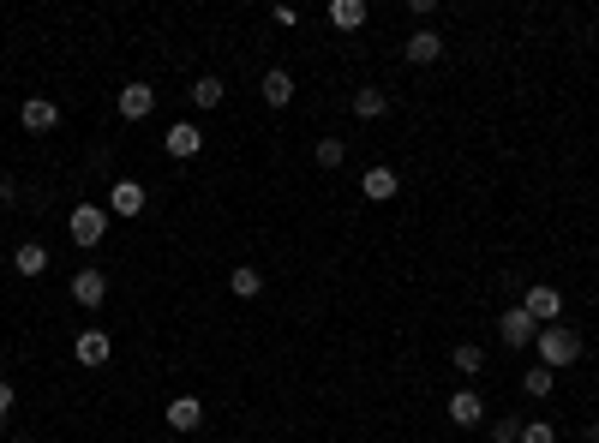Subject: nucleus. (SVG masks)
Listing matches in <instances>:
<instances>
[{
    "label": "nucleus",
    "mask_w": 599,
    "mask_h": 443,
    "mask_svg": "<svg viewBox=\"0 0 599 443\" xmlns=\"http://www.w3.org/2000/svg\"><path fill=\"white\" fill-rule=\"evenodd\" d=\"M534 348H540V366H552V372H564V366H576V360L588 354V342H582L570 324H546V330L534 336Z\"/></svg>",
    "instance_id": "obj_1"
},
{
    "label": "nucleus",
    "mask_w": 599,
    "mask_h": 443,
    "mask_svg": "<svg viewBox=\"0 0 599 443\" xmlns=\"http://www.w3.org/2000/svg\"><path fill=\"white\" fill-rule=\"evenodd\" d=\"M66 234H72V246H102L108 240V204H72V216H66Z\"/></svg>",
    "instance_id": "obj_2"
},
{
    "label": "nucleus",
    "mask_w": 599,
    "mask_h": 443,
    "mask_svg": "<svg viewBox=\"0 0 599 443\" xmlns=\"http://www.w3.org/2000/svg\"><path fill=\"white\" fill-rule=\"evenodd\" d=\"M522 312H528L540 330H546V324H564V288H546V282L528 288V294H522Z\"/></svg>",
    "instance_id": "obj_3"
},
{
    "label": "nucleus",
    "mask_w": 599,
    "mask_h": 443,
    "mask_svg": "<svg viewBox=\"0 0 599 443\" xmlns=\"http://www.w3.org/2000/svg\"><path fill=\"white\" fill-rule=\"evenodd\" d=\"M534 336H540V324H534L522 306H504V312H498V342H504V348H534Z\"/></svg>",
    "instance_id": "obj_4"
},
{
    "label": "nucleus",
    "mask_w": 599,
    "mask_h": 443,
    "mask_svg": "<svg viewBox=\"0 0 599 443\" xmlns=\"http://www.w3.org/2000/svg\"><path fill=\"white\" fill-rule=\"evenodd\" d=\"M18 126H24V132H54V126H60V102H54V96H24Z\"/></svg>",
    "instance_id": "obj_5"
},
{
    "label": "nucleus",
    "mask_w": 599,
    "mask_h": 443,
    "mask_svg": "<svg viewBox=\"0 0 599 443\" xmlns=\"http://www.w3.org/2000/svg\"><path fill=\"white\" fill-rule=\"evenodd\" d=\"M144 204H150V192H144L138 180H114V186H108V216H126V222H132V216H144Z\"/></svg>",
    "instance_id": "obj_6"
},
{
    "label": "nucleus",
    "mask_w": 599,
    "mask_h": 443,
    "mask_svg": "<svg viewBox=\"0 0 599 443\" xmlns=\"http://www.w3.org/2000/svg\"><path fill=\"white\" fill-rule=\"evenodd\" d=\"M72 300H78L84 312H96V306H108V276H102L96 264H84V270L72 276Z\"/></svg>",
    "instance_id": "obj_7"
},
{
    "label": "nucleus",
    "mask_w": 599,
    "mask_h": 443,
    "mask_svg": "<svg viewBox=\"0 0 599 443\" xmlns=\"http://www.w3.org/2000/svg\"><path fill=\"white\" fill-rule=\"evenodd\" d=\"M108 354H114L108 330H78V336H72V360H78V366L96 372V366H108Z\"/></svg>",
    "instance_id": "obj_8"
},
{
    "label": "nucleus",
    "mask_w": 599,
    "mask_h": 443,
    "mask_svg": "<svg viewBox=\"0 0 599 443\" xmlns=\"http://www.w3.org/2000/svg\"><path fill=\"white\" fill-rule=\"evenodd\" d=\"M114 108H120V120H144V114L156 108V90H150L144 78H132V84H120V96H114Z\"/></svg>",
    "instance_id": "obj_9"
},
{
    "label": "nucleus",
    "mask_w": 599,
    "mask_h": 443,
    "mask_svg": "<svg viewBox=\"0 0 599 443\" xmlns=\"http://www.w3.org/2000/svg\"><path fill=\"white\" fill-rule=\"evenodd\" d=\"M162 150H168L174 162H192V156L204 150V132H198L192 120H174V126H168V138H162Z\"/></svg>",
    "instance_id": "obj_10"
},
{
    "label": "nucleus",
    "mask_w": 599,
    "mask_h": 443,
    "mask_svg": "<svg viewBox=\"0 0 599 443\" xmlns=\"http://www.w3.org/2000/svg\"><path fill=\"white\" fill-rule=\"evenodd\" d=\"M360 192H366L372 204H390V198L402 192V180H396V168H390V162H372V168L360 174Z\"/></svg>",
    "instance_id": "obj_11"
},
{
    "label": "nucleus",
    "mask_w": 599,
    "mask_h": 443,
    "mask_svg": "<svg viewBox=\"0 0 599 443\" xmlns=\"http://www.w3.org/2000/svg\"><path fill=\"white\" fill-rule=\"evenodd\" d=\"M402 54H408L414 66H438V60H444V36H438L432 24H420V30L408 36V48H402Z\"/></svg>",
    "instance_id": "obj_12"
},
{
    "label": "nucleus",
    "mask_w": 599,
    "mask_h": 443,
    "mask_svg": "<svg viewBox=\"0 0 599 443\" xmlns=\"http://www.w3.org/2000/svg\"><path fill=\"white\" fill-rule=\"evenodd\" d=\"M258 96H264V108H288V102H294V72L270 66V72L258 78Z\"/></svg>",
    "instance_id": "obj_13"
},
{
    "label": "nucleus",
    "mask_w": 599,
    "mask_h": 443,
    "mask_svg": "<svg viewBox=\"0 0 599 443\" xmlns=\"http://www.w3.org/2000/svg\"><path fill=\"white\" fill-rule=\"evenodd\" d=\"M450 426H486L480 390H456V396H450Z\"/></svg>",
    "instance_id": "obj_14"
},
{
    "label": "nucleus",
    "mask_w": 599,
    "mask_h": 443,
    "mask_svg": "<svg viewBox=\"0 0 599 443\" xmlns=\"http://www.w3.org/2000/svg\"><path fill=\"white\" fill-rule=\"evenodd\" d=\"M204 426V402L198 396H174L168 402V432H198Z\"/></svg>",
    "instance_id": "obj_15"
},
{
    "label": "nucleus",
    "mask_w": 599,
    "mask_h": 443,
    "mask_svg": "<svg viewBox=\"0 0 599 443\" xmlns=\"http://www.w3.org/2000/svg\"><path fill=\"white\" fill-rule=\"evenodd\" d=\"M324 18H330L336 30H360V24L372 18V6H366V0H330V12H324Z\"/></svg>",
    "instance_id": "obj_16"
},
{
    "label": "nucleus",
    "mask_w": 599,
    "mask_h": 443,
    "mask_svg": "<svg viewBox=\"0 0 599 443\" xmlns=\"http://www.w3.org/2000/svg\"><path fill=\"white\" fill-rule=\"evenodd\" d=\"M12 270H18V276H42V270H48V246H42V240L12 246Z\"/></svg>",
    "instance_id": "obj_17"
},
{
    "label": "nucleus",
    "mask_w": 599,
    "mask_h": 443,
    "mask_svg": "<svg viewBox=\"0 0 599 443\" xmlns=\"http://www.w3.org/2000/svg\"><path fill=\"white\" fill-rule=\"evenodd\" d=\"M450 366H456L462 378H480V372H486V348H480V342H456V348H450Z\"/></svg>",
    "instance_id": "obj_18"
},
{
    "label": "nucleus",
    "mask_w": 599,
    "mask_h": 443,
    "mask_svg": "<svg viewBox=\"0 0 599 443\" xmlns=\"http://www.w3.org/2000/svg\"><path fill=\"white\" fill-rule=\"evenodd\" d=\"M192 102H198V108H204V114H210V108H222V102H228V84H222V78H216V72H204V78H198V84H192Z\"/></svg>",
    "instance_id": "obj_19"
},
{
    "label": "nucleus",
    "mask_w": 599,
    "mask_h": 443,
    "mask_svg": "<svg viewBox=\"0 0 599 443\" xmlns=\"http://www.w3.org/2000/svg\"><path fill=\"white\" fill-rule=\"evenodd\" d=\"M354 114H360V120H384V114H390V96H384L378 84H366V90H354Z\"/></svg>",
    "instance_id": "obj_20"
},
{
    "label": "nucleus",
    "mask_w": 599,
    "mask_h": 443,
    "mask_svg": "<svg viewBox=\"0 0 599 443\" xmlns=\"http://www.w3.org/2000/svg\"><path fill=\"white\" fill-rule=\"evenodd\" d=\"M228 294H234V300H258V294H264V276H258L252 264H240V270L228 276Z\"/></svg>",
    "instance_id": "obj_21"
},
{
    "label": "nucleus",
    "mask_w": 599,
    "mask_h": 443,
    "mask_svg": "<svg viewBox=\"0 0 599 443\" xmlns=\"http://www.w3.org/2000/svg\"><path fill=\"white\" fill-rule=\"evenodd\" d=\"M522 390H528L534 402H546V396L558 390V372H552V366H528V372H522Z\"/></svg>",
    "instance_id": "obj_22"
},
{
    "label": "nucleus",
    "mask_w": 599,
    "mask_h": 443,
    "mask_svg": "<svg viewBox=\"0 0 599 443\" xmlns=\"http://www.w3.org/2000/svg\"><path fill=\"white\" fill-rule=\"evenodd\" d=\"M312 156H318V168H342V162H348V144H342V138H318Z\"/></svg>",
    "instance_id": "obj_23"
},
{
    "label": "nucleus",
    "mask_w": 599,
    "mask_h": 443,
    "mask_svg": "<svg viewBox=\"0 0 599 443\" xmlns=\"http://www.w3.org/2000/svg\"><path fill=\"white\" fill-rule=\"evenodd\" d=\"M522 443H558V426L552 420H522Z\"/></svg>",
    "instance_id": "obj_24"
},
{
    "label": "nucleus",
    "mask_w": 599,
    "mask_h": 443,
    "mask_svg": "<svg viewBox=\"0 0 599 443\" xmlns=\"http://www.w3.org/2000/svg\"><path fill=\"white\" fill-rule=\"evenodd\" d=\"M486 438H492V443H522V420H510V414H504V420H492V432H486Z\"/></svg>",
    "instance_id": "obj_25"
},
{
    "label": "nucleus",
    "mask_w": 599,
    "mask_h": 443,
    "mask_svg": "<svg viewBox=\"0 0 599 443\" xmlns=\"http://www.w3.org/2000/svg\"><path fill=\"white\" fill-rule=\"evenodd\" d=\"M12 408H18V390H12V384H6V378H0V426H6V420H12Z\"/></svg>",
    "instance_id": "obj_26"
},
{
    "label": "nucleus",
    "mask_w": 599,
    "mask_h": 443,
    "mask_svg": "<svg viewBox=\"0 0 599 443\" xmlns=\"http://www.w3.org/2000/svg\"><path fill=\"white\" fill-rule=\"evenodd\" d=\"M582 438H588V443H599V420H594V426H588V432H582Z\"/></svg>",
    "instance_id": "obj_27"
},
{
    "label": "nucleus",
    "mask_w": 599,
    "mask_h": 443,
    "mask_svg": "<svg viewBox=\"0 0 599 443\" xmlns=\"http://www.w3.org/2000/svg\"><path fill=\"white\" fill-rule=\"evenodd\" d=\"M12 443H30V438H12Z\"/></svg>",
    "instance_id": "obj_28"
},
{
    "label": "nucleus",
    "mask_w": 599,
    "mask_h": 443,
    "mask_svg": "<svg viewBox=\"0 0 599 443\" xmlns=\"http://www.w3.org/2000/svg\"><path fill=\"white\" fill-rule=\"evenodd\" d=\"M390 443H402V438H390Z\"/></svg>",
    "instance_id": "obj_29"
},
{
    "label": "nucleus",
    "mask_w": 599,
    "mask_h": 443,
    "mask_svg": "<svg viewBox=\"0 0 599 443\" xmlns=\"http://www.w3.org/2000/svg\"><path fill=\"white\" fill-rule=\"evenodd\" d=\"M0 210H6V204H0Z\"/></svg>",
    "instance_id": "obj_30"
}]
</instances>
